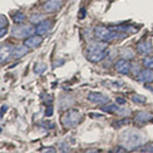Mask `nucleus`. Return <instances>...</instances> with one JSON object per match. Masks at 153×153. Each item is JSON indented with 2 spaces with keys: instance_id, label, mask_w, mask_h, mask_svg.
Instances as JSON below:
<instances>
[{
  "instance_id": "1",
  "label": "nucleus",
  "mask_w": 153,
  "mask_h": 153,
  "mask_svg": "<svg viewBox=\"0 0 153 153\" xmlns=\"http://www.w3.org/2000/svg\"><path fill=\"white\" fill-rule=\"evenodd\" d=\"M120 144L127 149H134L144 143V137L142 133L137 130L130 129L122 133L120 137Z\"/></svg>"
},
{
  "instance_id": "2",
  "label": "nucleus",
  "mask_w": 153,
  "mask_h": 153,
  "mask_svg": "<svg viewBox=\"0 0 153 153\" xmlns=\"http://www.w3.org/2000/svg\"><path fill=\"white\" fill-rule=\"evenodd\" d=\"M108 47V44L103 42H92L89 44L86 49V56L91 62H99L100 60L104 59L108 52L106 49Z\"/></svg>"
},
{
  "instance_id": "3",
  "label": "nucleus",
  "mask_w": 153,
  "mask_h": 153,
  "mask_svg": "<svg viewBox=\"0 0 153 153\" xmlns=\"http://www.w3.org/2000/svg\"><path fill=\"white\" fill-rule=\"evenodd\" d=\"M94 32H95V36L98 39H100L101 41H104V42L113 41L120 37V34L117 31H114V30L110 28H105V27H96Z\"/></svg>"
},
{
  "instance_id": "4",
  "label": "nucleus",
  "mask_w": 153,
  "mask_h": 153,
  "mask_svg": "<svg viewBox=\"0 0 153 153\" xmlns=\"http://www.w3.org/2000/svg\"><path fill=\"white\" fill-rule=\"evenodd\" d=\"M81 120H82V114L78 110L71 109L63 114V117H61V123L66 129H71L76 127L81 122Z\"/></svg>"
},
{
  "instance_id": "5",
  "label": "nucleus",
  "mask_w": 153,
  "mask_h": 153,
  "mask_svg": "<svg viewBox=\"0 0 153 153\" xmlns=\"http://www.w3.org/2000/svg\"><path fill=\"white\" fill-rule=\"evenodd\" d=\"M36 32V28L34 29L32 26L28 25H21V26L14 27L11 30V36L16 39H25L29 38Z\"/></svg>"
},
{
  "instance_id": "6",
  "label": "nucleus",
  "mask_w": 153,
  "mask_h": 153,
  "mask_svg": "<svg viewBox=\"0 0 153 153\" xmlns=\"http://www.w3.org/2000/svg\"><path fill=\"white\" fill-rule=\"evenodd\" d=\"M14 53V48L12 47V45L9 44H4L1 46V51H0V57H1V63H6L7 61H9L11 57L13 56Z\"/></svg>"
},
{
  "instance_id": "7",
  "label": "nucleus",
  "mask_w": 153,
  "mask_h": 153,
  "mask_svg": "<svg viewBox=\"0 0 153 153\" xmlns=\"http://www.w3.org/2000/svg\"><path fill=\"white\" fill-rule=\"evenodd\" d=\"M88 100L90 102L94 103V104H100V105H104L109 101V98L106 95L102 94L99 92H90L88 95Z\"/></svg>"
},
{
  "instance_id": "8",
  "label": "nucleus",
  "mask_w": 153,
  "mask_h": 153,
  "mask_svg": "<svg viewBox=\"0 0 153 153\" xmlns=\"http://www.w3.org/2000/svg\"><path fill=\"white\" fill-rule=\"evenodd\" d=\"M115 71L120 74H123V75H128L130 73L131 70V65L128 60L126 59H120L115 62Z\"/></svg>"
},
{
  "instance_id": "9",
  "label": "nucleus",
  "mask_w": 153,
  "mask_h": 153,
  "mask_svg": "<svg viewBox=\"0 0 153 153\" xmlns=\"http://www.w3.org/2000/svg\"><path fill=\"white\" fill-rule=\"evenodd\" d=\"M43 38L40 35H36V36H31L29 38H27L24 42V45H26L27 47H29L30 49L36 48L38 46L41 45Z\"/></svg>"
},
{
  "instance_id": "10",
  "label": "nucleus",
  "mask_w": 153,
  "mask_h": 153,
  "mask_svg": "<svg viewBox=\"0 0 153 153\" xmlns=\"http://www.w3.org/2000/svg\"><path fill=\"white\" fill-rule=\"evenodd\" d=\"M137 80L141 83H151L153 82V70L147 68V70L141 71L137 76Z\"/></svg>"
},
{
  "instance_id": "11",
  "label": "nucleus",
  "mask_w": 153,
  "mask_h": 153,
  "mask_svg": "<svg viewBox=\"0 0 153 153\" xmlns=\"http://www.w3.org/2000/svg\"><path fill=\"white\" fill-rule=\"evenodd\" d=\"M61 3H62V0H48L44 4V10L46 12L56 11L61 6Z\"/></svg>"
},
{
  "instance_id": "12",
  "label": "nucleus",
  "mask_w": 153,
  "mask_h": 153,
  "mask_svg": "<svg viewBox=\"0 0 153 153\" xmlns=\"http://www.w3.org/2000/svg\"><path fill=\"white\" fill-rule=\"evenodd\" d=\"M51 26H52V23L48 19H44L43 22H41L40 24L37 25L36 27V33L38 35H43V34H46L49 30L51 29Z\"/></svg>"
},
{
  "instance_id": "13",
  "label": "nucleus",
  "mask_w": 153,
  "mask_h": 153,
  "mask_svg": "<svg viewBox=\"0 0 153 153\" xmlns=\"http://www.w3.org/2000/svg\"><path fill=\"white\" fill-rule=\"evenodd\" d=\"M137 51L141 55H148L152 51V44L148 41L141 42L137 45Z\"/></svg>"
},
{
  "instance_id": "14",
  "label": "nucleus",
  "mask_w": 153,
  "mask_h": 153,
  "mask_svg": "<svg viewBox=\"0 0 153 153\" xmlns=\"http://www.w3.org/2000/svg\"><path fill=\"white\" fill-rule=\"evenodd\" d=\"M151 118H152V115L150 112L141 111V112H138L137 114H136L135 120L138 123H146V122H149Z\"/></svg>"
},
{
  "instance_id": "15",
  "label": "nucleus",
  "mask_w": 153,
  "mask_h": 153,
  "mask_svg": "<svg viewBox=\"0 0 153 153\" xmlns=\"http://www.w3.org/2000/svg\"><path fill=\"white\" fill-rule=\"evenodd\" d=\"M29 47H27L26 45L24 46H18L16 48H14V53H13V57L16 58H22L23 56L26 55L29 52Z\"/></svg>"
},
{
  "instance_id": "16",
  "label": "nucleus",
  "mask_w": 153,
  "mask_h": 153,
  "mask_svg": "<svg viewBox=\"0 0 153 153\" xmlns=\"http://www.w3.org/2000/svg\"><path fill=\"white\" fill-rule=\"evenodd\" d=\"M101 109L105 112H108V113H113L115 111L118 110V107L115 104H109V105H105V106H102Z\"/></svg>"
},
{
  "instance_id": "17",
  "label": "nucleus",
  "mask_w": 153,
  "mask_h": 153,
  "mask_svg": "<svg viewBox=\"0 0 153 153\" xmlns=\"http://www.w3.org/2000/svg\"><path fill=\"white\" fill-rule=\"evenodd\" d=\"M12 19H13V22L16 24H21L23 23V22L26 19V16H25L24 13H22V12H16V14H13L12 16Z\"/></svg>"
},
{
  "instance_id": "18",
  "label": "nucleus",
  "mask_w": 153,
  "mask_h": 153,
  "mask_svg": "<svg viewBox=\"0 0 153 153\" xmlns=\"http://www.w3.org/2000/svg\"><path fill=\"white\" fill-rule=\"evenodd\" d=\"M44 19H45V16H42V14H33V16L30 18V21H31V23L38 25V24H40L41 22H43Z\"/></svg>"
},
{
  "instance_id": "19",
  "label": "nucleus",
  "mask_w": 153,
  "mask_h": 153,
  "mask_svg": "<svg viewBox=\"0 0 153 153\" xmlns=\"http://www.w3.org/2000/svg\"><path fill=\"white\" fill-rule=\"evenodd\" d=\"M132 99L135 103H139V104H143V103H145V101H146V98L141 95H134L132 97Z\"/></svg>"
},
{
  "instance_id": "20",
  "label": "nucleus",
  "mask_w": 153,
  "mask_h": 153,
  "mask_svg": "<svg viewBox=\"0 0 153 153\" xmlns=\"http://www.w3.org/2000/svg\"><path fill=\"white\" fill-rule=\"evenodd\" d=\"M143 65L148 68H152L153 70V57H146L143 59Z\"/></svg>"
},
{
  "instance_id": "21",
  "label": "nucleus",
  "mask_w": 153,
  "mask_h": 153,
  "mask_svg": "<svg viewBox=\"0 0 153 153\" xmlns=\"http://www.w3.org/2000/svg\"><path fill=\"white\" fill-rule=\"evenodd\" d=\"M7 25H8V22H7V19H6L5 16L2 14L1 19H0V26H1V28H6Z\"/></svg>"
},
{
  "instance_id": "22",
  "label": "nucleus",
  "mask_w": 153,
  "mask_h": 153,
  "mask_svg": "<svg viewBox=\"0 0 153 153\" xmlns=\"http://www.w3.org/2000/svg\"><path fill=\"white\" fill-rule=\"evenodd\" d=\"M52 114H53V107L49 106V107L46 108V110H45V115L46 117H51Z\"/></svg>"
},
{
  "instance_id": "23",
  "label": "nucleus",
  "mask_w": 153,
  "mask_h": 153,
  "mask_svg": "<svg viewBox=\"0 0 153 153\" xmlns=\"http://www.w3.org/2000/svg\"><path fill=\"white\" fill-rule=\"evenodd\" d=\"M43 152H55V149L54 148H44L43 150H41Z\"/></svg>"
},
{
  "instance_id": "24",
  "label": "nucleus",
  "mask_w": 153,
  "mask_h": 153,
  "mask_svg": "<svg viewBox=\"0 0 153 153\" xmlns=\"http://www.w3.org/2000/svg\"><path fill=\"white\" fill-rule=\"evenodd\" d=\"M117 102L118 103V104H125L126 103V100L124 99V98H117Z\"/></svg>"
},
{
  "instance_id": "25",
  "label": "nucleus",
  "mask_w": 153,
  "mask_h": 153,
  "mask_svg": "<svg viewBox=\"0 0 153 153\" xmlns=\"http://www.w3.org/2000/svg\"><path fill=\"white\" fill-rule=\"evenodd\" d=\"M6 32H7L6 28H1V33H0V37H1V38H3V36H5Z\"/></svg>"
},
{
  "instance_id": "26",
  "label": "nucleus",
  "mask_w": 153,
  "mask_h": 153,
  "mask_svg": "<svg viewBox=\"0 0 153 153\" xmlns=\"http://www.w3.org/2000/svg\"><path fill=\"white\" fill-rule=\"evenodd\" d=\"M6 106H2V109H1V117H2V115H3V112H5L6 111Z\"/></svg>"
}]
</instances>
